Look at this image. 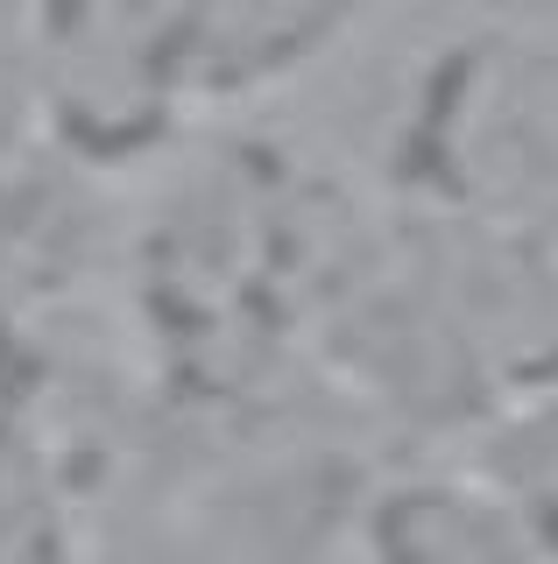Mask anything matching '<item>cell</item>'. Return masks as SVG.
I'll return each mask as SVG.
<instances>
[{
    "label": "cell",
    "instance_id": "obj_1",
    "mask_svg": "<svg viewBox=\"0 0 558 564\" xmlns=\"http://www.w3.org/2000/svg\"><path fill=\"white\" fill-rule=\"evenodd\" d=\"M382 516L389 564H516L523 557V508L474 487H404Z\"/></svg>",
    "mask_w": 558,
    "mask_h": 564
},
{
    "label": "cell",
    "instance_id": "obj_2",
    "mask_svg": "<svg viewBox=\"0 0 558 564\" xmlns=\"http://www.w3.org/2000/svg\"><path fill=\"white\" fill-rule=\"evenodd\" d=\"M43 113L36 99V50H29V14L22 22H0V163H8V149L22 141V128Z\"/></svg>",
    "mask_w": 558,
    "mask_h": 564
}]
</instances>
